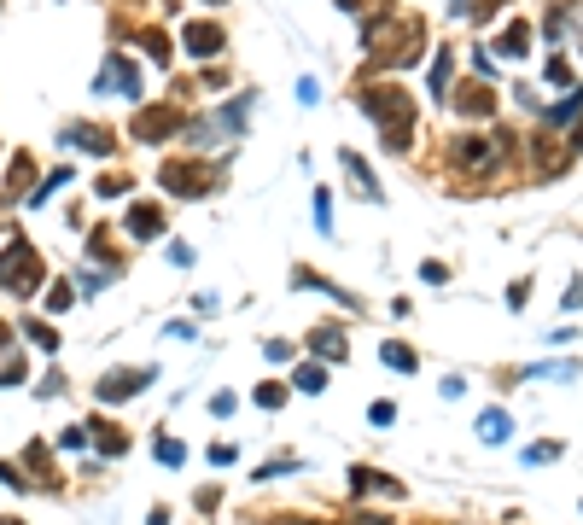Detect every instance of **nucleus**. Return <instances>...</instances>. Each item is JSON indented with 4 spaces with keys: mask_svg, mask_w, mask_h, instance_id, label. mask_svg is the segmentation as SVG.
Here are the masks:
<instances>
[{
    "mask_svg": "<svg viewBox=\"0 0 583 525\" xmlns=\"http://www.w3.org/2000/svg\"><path fill=\"white\" fill-rule=\"evenodd\" d=\"M356 105L385 129V146L391 152H409L414 146V94L403 82H362L356 88Z\"/></svg>",
    "mask_w": 583,
    "mask_h": 525,
    "instance_id": "nucleus-1",
    "label": "nucleus"
},
{
    "mask_svg": "<svg viewBox=\"0 0 583 525\" xmlns=\"http://www.w3.org/2000/svg\"><path fill=\"white\" fill-rule=\"evenodd\" d=\"M362 53L385 70L414 65V59L426 53V24H420V18H385V12H379V18L362 24Z\"/></svg>",
    "mask_w": 583,
    "mask_h": 525,
    "instance_id": "nucleus-2",
    "label": "nucleus"
},
{
    "mask_svg": "<svg viewBox=\"0 0 583 525\" xmlns=\"http://www.w3.org/2000/svg\"><path fill=\"white\" fill-rule=\"evenodd\" d=\"M514 158H519V140H514V129H502V123H490L484 135H461L449 146V164L467 170V175H496V170H508Z\"/></svg>",
    "mask_w": 583,
    "mask_h": 525,
    "instance_id": "nucleus-3",
    "label": "nucleus"
},
{
    "mask_svg": "<svg viewBox=\"0 0 583 525\" xmlns=\"http://www.w3.org/2000/svg\"><path fill=\"white\" fill-rule=\"evenodd\" d=\"M41 280H47V263H41V251H35L24 234H12L6 251H0V292H12V298H30L41 292Z\"/></svg>",
    "mask_w": 583,
    "mask_h": 525,
    "instance_id": "nucleus-4",
    "label": "nucleus"
},
{
    "mask_svg": "<svg viewBox=\"0 0 583 525\" xmlns=\"http://www.w3.org/2000/svg\"><path fill=\"white\" fill-rule=\"evenodd\" d=\"M216 181H222V170L205 164V158H170V164H158V187L175 193V199H199V193H210Z\"/></svg>",
    "mask_w": 583,
    "mask_h": 525,
    "instance_id": "nucleus-5",
    "label": "nucleus"
},
{
    "mask_svg": "<svg viewBox=\"0 0 583 525\" xmlns=\"http://www.w3.org/2000/svg\"><path fill=\"white\" fill-rule=\"evenodd\" d=\"M181 123H187V111L181 105H140L135 111V123H129V135L140 140V146H158V140H170V135H181Z\"/></svg>",
    "mask_w": 583,
    "mask_h": 525,
    "instance_id": "nucleus-6",
    "label": "nucleus"
},
{
    "mask_svg": "<svg viewBox=\"0 0 583 525\" xmlns=\"http://www.w3.org/2000/svg\"><path fill=\"white\" fill-rule=\"evenodd\" d=\"M94 88H100V94H129V100H140V94H146V76H140L135 59L111 53V59H105V70L94 76Z\"/></svg>",
    "mask_w": 583,
    "mask_h": 525,
    "instance_id": "nucleus-7",
    "label": "nucleus"
},
{
    "mask_svg": "<svg viewBox=\"0 0 583 525\" xmlns=\"http://www.w3.org/2000/svg\"><path fill=\"white\" fill-rule=\"evenodd\" d=\"M152 380H158V368H111V374L94 385V403H123V397L146 391Z\"/></svg>",
    "mask_w": 583,
    "mask_h": 525,
    "instance_id": "nucleus-8",
    "label": "nucleus"
},
{
    "mask_svg": "<svg viewBox=\"0 0 583 525\" xmlns=\"http://www.w3.org/2000/svg\"><path fill=\"white\" fill-rule=\"evenodd\" d=\"M164 228H170V210L164 205H152V199H140V205H129V216H123V234L135 245L146 240H164Z\"/></svg>",
    "mask_w": 583,
    "mask_h": 525,
    "instance_id": "nucleus-9",
    "label": "nucleus"
},
{
    "mask_svg": "<svg viewBox=\"0 0 583 525\" xmlns=\"http://www.w3.org/2000/svg\"><path fill=\"white\" fill-rule=\"evenodd\" d=\"M181 47H187L193 59H216V53L228 47V30H222L216 18H187V24H181Z\"/></svg>",
    "mask_w": 583,
    "mask_h": 525,
    "instance_id": "nucleus-10",
    "label": "nucleus"
},
{
    "mask_svg": "<svg viewBox=\"0 0 583 525\" xmlns=\"http://www.w3.org/2000/svg\"><path fill=\"white\" fill-rule=\"evenodd\" d=\"M309 350H315V356H327V362H344L350 339H344V327H339V321H321V327L309 333Z\"/></svg>",
    "mask_w": 583,
    "mask_h": 525,
    "instance_id": "nucleus-11",
    "label": "nucleus"
},
{
    "mask_svg": "<svg viewBox=\"0 0 583 525\" xmlns=\"http://www.w3.org/2000/svg\"><path fill=\"white\" fill-rule=\"evenodd\" d=\"M88 444H100V455H123V450H129V432L94 415V420H88Z\"/></svg>",
    "mask_w": 583,
    "mask_h": 525,
    "instance_id": "nucleus-12",
    "label": "nucleus"
},
{
    "mask_svg": "<svg viewBox=\"0 0 583 525\" xmlns=\"http://www.w3.org/2000/svg\"><path fill=\"white\" fill-rule=\"evenodd\" d=\"M455 111H461V117H496V94H490L484 82H473V88L455 94Z\"/></svg>",
    "mask_w": 583,
    "mask_h": 525,
    "instance_id": "nucleus-13",
    "label": "nucleus"
},
{
    "mask_svg": "<svg viewBox=\"0 0 583 525\" xmlns=\"http://www.w3.org/2000/svg\"><path fill=\"white\" fill-rule=\"evenodd\" d=\"M292 286H298V292H327L333 304H344V310H356V298H350V292H339L333 280H321L315 269H292Z\"/></svg>",
    "mask_w": 583,
    "mask_h": 525,
    "instance_id": "nucleus-14",
    "label": "nucleus"
},
{
    "mask_svg": "<svg viewBox=\"0 0 583 525\" xmlns=\"http://www.w3.org/2000/svg\"><path fill=\"white\" fill-rule=\"evenodd\" d=\"M251 105H257V94H240V105H222V111H216V135H245Z\"/></svg>",
    "mask_w": 583,
    "mask_h": 525,
    "instance_id": "nucleus-15",
    "label": "nucleus"
},
{
    "mask_svg": "<svg viewBox=\"0 0 583 525\" xmlns=\"http://www.w3.org/2000/svg\"><path fill=\"white\" fill-rule=\"evenodd\" d=\"M479 438L484 444H508V438H514V415H508V409H484L479 415Z\"/></svg>",
    "mask_w": 583,
    "mask_h": 525,
    "instance_id": "nucleus-16",
    "label": "nucleus"
},
{
    "mask_svg": "<svg viewBox=\"0 0 583 525\" xmlns=\"http://www.w3.org/2000/svg\"><path fill=\"white\" fill-rule=\"evenodd\" d=\"M496 53H502V59H525V53H531V30H525V24H502V35H496Z\"/></svg>",
    "mask_w": 583,
    "mask_h": 525,
    "instance_id": "nucleus-17",
    "label": "nucleus"
},
{
    "mask_svg": "<svg viewBox=\"0 0 583 525\" xmlns=\"http://www.w3.org/2000/svg\"><path fill=\"white\" fill-rule=\"evenodd\" d=\"M344 170H350V181H356V193H362V199H379V181H374V170H368V158H362V152H344Z\"/></svg>",
    "mask_w": 583,
    "mask_h": 525,
    "instance_id": "nucleus-18",
    "label": "nucleus"
},
{
    "mask_svg": "<svg viewBox=\"0 0 583 525\" xmlns=\"http://www.w3.org/2000/svg\"><path fill=\"white\" fill-rule=\"evenodd\" d=\"M65 140H70V146H88V152H111V146H117V140L100 129V123H94V129H88V123H70Z\"/></svg>",
    "mask_w": 583,
    "mask_h": 525,
    "instance_id": "nucleus-19",
    "label": "nucleus"
},
{
    "mask_svg": "<svg viewBox=\"0 0 583 525\" xmlns=\"http://www.w3.org/2000/svg\"><path fill=\"white\" fill-rule=\"evenodd\" d=\"M350 490H356V496H362V490H379V496H403V485H397V479H385V473H368V467H356V473H350Z\"/></svg>",
    "mask_w": 583,
    "mask_h": 525,
    "instance_id": "nucleus-20",
    "label": "nucleus"
},
{
    "mask_svg": "<svg viewBox=\"0 0 583 525\" xmlns=\"http://www.w3.org/2000/svg\"><path fill=\"white\" fill-rule=\"evenodd\" d=\"M24 339H30L35 350H47V356H53V350H59V327H53V321H41V315H30V321H24Z\"/></svg>",
    "mask_w": 583,
    "mask_h": 525,
    "instance_id": "nucleus-21",
    "label": "nucleus"
},
{
    "mask_svg": "<svg viewBox=\"0 0 583 525\" xmlns=\"http://www.w3.org/2000/svg\"><path fill=\"white\" fill-rule=\"evenodd\" d=\"M70 175H76V170H47V175H41V181L30 187V205H47L59 187H70Z\"/></svg>",
    "mask_w": 583,
    "mask_h": 525,
    "instance_id": "nucleus-22",
    "label": "nucleus"
},
{
    "mask_svg": "<svg viewBox=\"0 0 583 525\" xmlns=\"http://www.w3.org/2000/svg\"><path fill=\"white\" fill-rule=\"evenodd\" d=\"M30 175H35L30 152H12V170H6V199H12V193H24V187H30Z\"/></svg>",
    "mask_w": 583,
    "mask_h": 525,
    "instance_id": "nucleus-23",
    "label": "nucleus"
},
{
    "mask_svg": "<svg viewBox=\"0 0 583 525\" xmlns=\"http://www.w3.org/2000/svg\"><path fill=\"white\" fill-rule=\"evenodd\" d=\"M24 467H30L35 479H47V485H59V473H53V455H47V444H30V450H24Z\"/></svg>",
    "mask_w": 583,
    "mask_h": 525,
    "instance_id": "nucleus-24",
    "label": "nucleus"
},
{
    "mask_svg": "<svg viewBox=\"0 0 583 525\" xmlns=\"http://www.w3.org/2000/svg\"><path fill=\"white\" fill-rule=\"evenodd\" d=\"M379 356H385V368H397V374H414V368H420V356H414L409 345H397V339L379 345Z\"/></svg>",
    "mask_w": 583,
    "mask_h": 525,
    "instance_id": "nucleus-25",
    "label": "nucleus"
},
{
    "mask_svg": "<svg viewBox=\"0 0 583 525\" xmlns=\"http://www.w3.org/2000/svg\"><path fill=\"white\" fill-rule=\"evenodd\" d=\"M292 385H298V391H327V368H321V362H304V368L292 374Z\"/></svg>",
    "mask_w": 583,
    "mask_h": 525,
    "instance_id": "nucleus-26",
    "label": "nucleus"
},
{
    "mask_svg": "<svg viewBox=\"0 0 583 525\" xmlns=\"http://www.w3.org/2000/svg\"><path fill=\"white\" fill-rule=\"evenodd\" d=\"M543 82H549V88H572V82H578V76H572V65H566V59H560V53H554L549 65H543Z\"/></svg>",
    "mask_w": 583,
    "mask_h": 525,
    "instance_id": "nucleus-27",
    "label": "nucleus"
},
{
    "mask_svg": "<svg viewBox=\"0 0 583 525\" xmlns=\"http://www.w3.org/2000/svg\"><path fill=\"white\" fill-rule=\"evenodd\" d=\"M129 187H135V175H100V181H94V193H100V199H123Z\"/></svg>",
    "mask_w": 583,
    "mask_h": 525,
    "instance_id": "nucleus-28",
    "label": "nucleus"
},
{
    "mask_svg": "<svg viewBox=\"0 0 583 525\" xmlns=\"http://www.w3.org/2000/svg\"><path fill=\"white\" fill-rule=\"evenodd\" d=\"M286 397H292V391H286V385H275V380L257 385V409H286Z\"/></svg>",
    "mask_w": 583,
    "mask_h": 525,
    "instance_id": "nucleus-29",
    "label": "nucleus"
},
{
    "mask_svg": "<svg viewBox=\"0 0 583 525\" xmlns=\"http://www.w3.org/2000/svg\"><path fill=\"white\" fill-rule=\"evenodd\" d=\"M140 47H146V59H152V65H170V41H164L158 30H146V35H140Z\"/></svg>",
    "mask_w": 583,
    "mask_h": 525,
    "instance_id": "nucleus-30",
    "label": "nucleus"
},
{
    "mask_svg": "<svg viewBox=\"0 0 583 525\" xmlns=\"http://www.w3.org/2000/svg\"><path fill=\"white\" fill-rule=\"evenodd\" d=\"M315 228L333 234V193H327V187H315Z\"/></svg>",
    "mask_w": 583,
    "mask_h": 525,
    "instance_id": "nucleus-31",
    "label": "nucleus"
},
{
    "mask_svg": "<svg viewBox=\"0 0 583 525\" xmlns=\"http://www.w3.org/2000/svg\"><path fill=\"white\" fill-rule=\"evenodd\" d=\"M30 380V362H24V356H6V362H0V385H24Z\"/></svg>",
    "mask_w": 583,
    "mask_h": 525,
    "instance_id": "nucleus-32",
    "label": "nucleus"
},
{
    "mask_svg": "<svg viewBox=\"0 0 583 525\" xmlns=\"http://www.w3.org/2000/svg\"><path fill=\"white\" fill-rule=\"evenodd\" d=\"M339 6L350 12V18H362V24H368V18H379V12H385L391 0H339Z\"/></svg>",
    "mask_w": 583,
    "mask_h": 525,
    "instance_id": "nucleus-33",
    "label": "nucleus"
},
{
    "mask_svg": "<svg viewBox=\"0 0 583 525\" xmlns=\"http://www.w3.org/2000/svg\"><path fill=\"white\" fill-rule=\"evenodd\" d=\"M449 76H455V53H438V65H432V94H449Z\"/></svg>",
    "mask_w": 583,
    "mask_h": 525,
    "instance_id": "nucleus-34",
    "label": "nucleus"
},
{
    "mask_svg": "<svg viewBox=\"0 0 583 525\" xmlns=\"http://www.w3.org/2000/svg\"><path fill=\"white\" fill-rule=\"evenodd\" d=\"M560 450H566V444H554V438H537V444L525 450V461H531V467H543V461H554Z\"/></svg>",
    "mask_w": 583,
    "mask_h": 525,
    "instance_id": "nucleus-35",
    "label": "nucleus"
},
{
    "mask_svg": "<svg viewBox=\"0 0 583 525\" xmlns=\"http://www.w3.org/2000/svg\"><path fill=\"white\" fill-rule=\"evenodd\" d=\"M234 409H240V397H234V391H216V397H210V415H216V420H228Z\"/></svg>",
    "mask_w": 583,
    "mask_h": 525,
    "instance_id": "nucleus-36",
    "label": "nucleus"
},
{
    "mask_svg": "<svg viewBox=\"0 0 583 525\" xmlns=\"http://www.w3.org/2000/svg\"><path fill=\"white\" fill-rule=\"evenodd\" d=\"M158 461H164V467H181V461H187V450H181L175 438H158Z\"/></svg>",
    "mask_w": 583,
    "mask_h": 525,
    "instance_id": "nucleus-37",
    "label": "nucleus"
},
{
    "mask_svg": "<svg viewBox=\"0 0 583 525\" xmlns=\"http://www.w3.org/2000/svg\"><path fill=\"white\" fill-rule=\"evenodd\" d=\"M76 286H82V292H105V286H111V269H105V275H94V269H82V275H76Z\"/></svg>",
    "mask_w": 583,
    "mask_h": 525,
    "instance_id": "nucleus-38",
    "label": "nucleus"
},
{
    "mask_svg": "<svg viewBox=\"0 0 583 525\" xmlns=\"http://www.w3.org/2000/svg\"><path fill=\"white\" fill-rule=\"evenodd\" d=\"M263 356H269V362H292V356H298V350L286 345V339H269V345H263Z\"/></svg>",
    "mask_w": 583,
    "mask_h": 525,
    "instance_id": "nucleus-39",
    "label": "nucleus"
},
{
    "mask_svg": "<svg viewBox=\"0 0 583 525\" xmlns=\"http://www.w3.org/2000/svg\"><path fill=\"white\" fill-rule=\"evenodd\" d=\"M70 292H76L70 280H53V292H47V304H53V310H65V304H70Z\"/></svg>",
    "mask_w": 583,
    "mask_h": 525,
    "instance_id": "nucleus-40",
    "label": "nucleus"
},
{
    "mask_svg": "<svg viewBox=\"0 0 583 525\" xmlns=\"http://www.w3.org/2000/svg\"><path fill=\"white\" fill-rule=\"evenodd\" d=\"M170 263H175V269H193V245L175 240V245H170Z\"/></svg>",
    "mask_w": 583,
    "mask_h": 525,
    "instance_id": "nucleus-41",
    "label": "nucleus"
},
{
    "mask_svg": "<svg viewBox=\"0 0 583 525\" xmlns=\"http://www.w3.org/2000/svg\"><path fill=\"white\" fill-rule=\"evenodd\" d=\"M210 461H216V467H228V461H240V450H234V444L222 438V444H210Z\"/></svg>",
    "mask_w": 583,
    "mask_h": 525,
    "instance_id": "nucleus-42",
    "label": "nucleus"
},
{
    "mask_svg": "<svg viewBox=\"0 0 583 525\" xmlns=\"http://www.w3.org/2000/svg\"><path fill=\"white\" fill-rule=\"evenodd\" d=\"M216 508H222V490L205 485V490H199V514H216Z\"/></svg>",
    "mask_w": 583,
    "mask_h": 525,
    "instance_id": "nucleus-43",
    "label": "nucleus"
},
{
    "mask_svg": "<svg viewBox=\"0 0 583 525\" xmlns=\"http://www.w3.org/2000/svg\"><path fill=\"white\" fill-rule=\"evenodd\" d=\"M368 420H374V426H391V420H397V409H391V403H368Z\"/></svg>",
    "mask_w": 583,
    "mask_h": 525,
    "instance_id": "nucleus-44",
    "label": "nucleus"
},
{
    "mask_svg": "<svg viewBox=\"0 0 583 525\" xmlns=\"http://www.w3.org/2000/svg\"><path fill=\"white\" fill-rule=\"evenodd\" d=\"M88 444V426H70L65 438H59V450H82Z\"/></svg>",
    "mask_w": 583,
    "mask_h": 525,
    "instance_id": "nucleus-45",
    "label": "nucleus"
},
{
    "mask_svg": "<svg viewBox=\"0 0 583 525\" xmlns=\"http://www.w3.org/2000/svg\"><path fill=\"white\" fill-rule=\"evenodd\" d=\"M35 391H41V397H59V391H65V380H59V374H41V380H35Z\"/></svg>",
    "mask_w": 583,
    "mask_h": 525,
    "instance_id": "nucleus-46",
    "label": "nucleus"
},
{
    "mask_svg": "<svg viewBox=\"0 0 583 525\" xmlns=\"http://www.w3.org/2000/svg\"><path fill=\"white\" fill-rule=\"evenodd\" d=\"M525 298H531V280H514V286H508V304H514V310H519Z\"/></svg>",
    "mask_w": 583,
    "mask_h": 525,
    "instance_id": "nucleus-47",
    "label": "nucleus"
},
{
    "mask_svg": "<svg viewBox=\"0 0 583 525\" xmlns=\"http://www.w3.org/2000/svg\"><path fill=\"white\" fill-rule=\"evenodd\" d=\"M578 304H583V275L572 280V286H566V310H578Z\"/></svg>",
    "mask_w": 583,
    "mask_h": 525,
    "instance_id": "nucleus-48",
    "label": "nucleus"
},
{
    "mask_svg": "<svg viewBox=\"0 0 583 525\" xmlns=\"http://www.w3.org/2000/svg\"><path fill=\"white\" fill-rule=\"evenodd\" d=\"M0 485H12V490H24V479L12 473V467H0Z\"/></svg>",
    "mask_w": 583,
    "mask_h": 525,
    "instance_id": "nucleus-49",
    "label": "nucleus"
},
{
    "mask_svg": "<svg viewBox=\"0 0 583 525\" xmlns=\"http://www.w3.org/2000/svg\"><path fill=\"white\" fill-rule=\"evenodd\" d=\"M146 525H170V508H152V520Z\"/></svg>",
    "mask_w": 583,
    "mask_h": 525,
    "instance_id": "nucleus-50",
    "label": "nucleus"
},
{
    "mask_svg": "<svg viewBox=\"0 0 583 525\" xmlns=\"http://www.w3.org/2000/svg\"><path fill=\"white\" fill-rule=\"evenodd\" d=\"M12 345V327H6V321H0V350Z\"/></svg>",
    "mask_w": 583,
    "mask_h": 525,
    "instance_id": "nucleus-51",
    "label": "nucleus"
},
{
    "mask_svg": "<svg viewBox=\"0 0 583 525\" xmlns=\"http://www.w3.org/2000/svg\"><path fill=\"white\" fill-rule=\"evenodd\" d=\"M0 525H24V520H18V514H6V520H0Z\"/></svg>",
    "mask_w": 583,
    "mask_h": 525,
    "instance_id": "nucleus-52",
    "label": "nucleus"
},
{
    "mask_svg": "<svg viewBox=\"0 0 583 525\" xmlns=\"http://www.w3.org/2000/svg\"><path fill=\"white\" fill-rule=\"evenodd\" d=\"M210 6H222V0H210Z\"/></svg>",
    "mask_w": 583,
    "mask_h": 525,
    "instance_id": "nucleus-53",
    "label": "nucleus"
}]
</instances>
